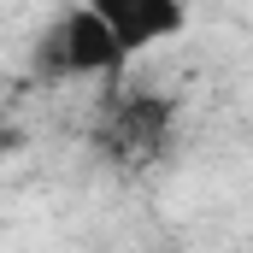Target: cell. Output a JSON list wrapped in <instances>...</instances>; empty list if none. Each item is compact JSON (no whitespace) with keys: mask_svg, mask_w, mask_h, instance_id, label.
Returning <instances> with one entry per match:
<instances>
[{"mask_svg":"<svg viewBox=\"0 0 253 253\" xmlns=\"http://www.w3.org/2000/svg\"><path fill=\"white\" fill-rule=\"evenodd\" d=\"M171 135H177V100L171 94H153V88H129L106 106V118L94 129L100 153L124 171H147L171 153Z\"/></svg>","mask_w":253,"mask_h":253,"instance_id":"6da1fadb","label":"cell"},{"mask_svg":"<svg viewBox=\"0 0 253 253\" xmlns=\"http://www.w3.org/2000/svg\"><path fill=\"white\" fill-rule=\"evenodd\" d=\"M124 65L129 59L94 0H77L71 12H59L53 30L36 42V71L42 77H118Z\"/></svg>","mask_w":253,"mask_h":253,"instance_id":"7a4b0ae2","label":"cell"},{"mask_svg":"<svg viewBox=\"0 0 253 253\" xmlns=\"http://www.w3.org/2000/svg\"><path fill=\"white\" fill-rule=\"evenodd\" d=\"M94 6H100V18L112 24L124 59L159 47V42H177V36L189 30V0H94Z\"/></svg>","mask_w":253,"mask_h":253,"instance_id":"3957f363","label":"cell"}]
</instances>
